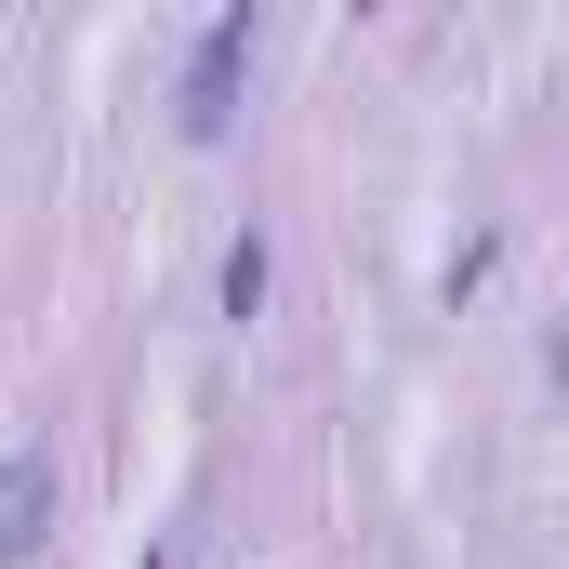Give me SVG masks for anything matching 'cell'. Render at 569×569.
<instances>
[{"label": "cell", "mask_w": 569, "mask_h": 569, "mask_svg": "<svg viewBox=\"0 0 569 569\" xmlns=\"http://www.w3.org/2000/svg\"><path fill=\"white\" fill-rule=\"evenodd\" d=\"M40 530H53V463L40 450H0V569L40 557Z\"/></svg>", "instance_id": "1"}]
</instances>
